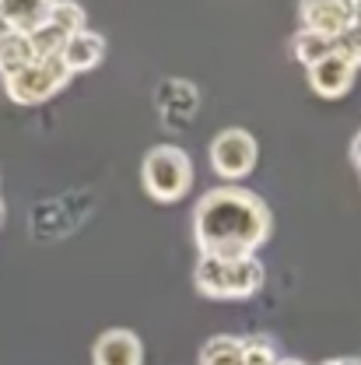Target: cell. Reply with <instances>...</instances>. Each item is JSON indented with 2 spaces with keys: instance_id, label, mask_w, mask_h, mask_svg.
Returning a JSON list of instances; mask_svg holds the SVG:
<instances>
[{
  "instance_id": "obj_20",
  "label": "cell",
  "mask_w": 361,
  "mask_h": 365,
  "mask_svg": "<svg viewBox=\"0 0 361 365\" xmlns=\"http://www.w3.org/2000/svg\"><path fill=\"white\" fill-rule=\"evenodd\" d=\"M319 365H361V359H355V355H344V359H330V362H319Z\"/></svg>"
},
{
  "instance_id": "obj_21",
  "label": "cell",
  "mask_w": 361,
  "mask_h": 365,
  "mask_svg": "<svg viewBox=\"0 0 361 365\" xmlns=\"http://www.w3.org/2000/svg\"><path fill=\"white\" fill-rule=\"evenodd\" d=\"M351 25H358V29H361V0H355V4H351Z\"/></svg>"
},
{
  "instance_id": "obj_12",
  "label": "cell",
  "mask_w": 361,
  "mask_h": 365,
  "mask_svg": "<svg viewBox=\"0 0 361 365\" xmlns=\"http://www.w3.org/2000/svg\"><path fill=\"white\" fill-rule=\"evenodd\" d=\"M60 60H63V67L70 71V78H74V74H88V71H95V67L105 60V39H102L98 32L85 29V32H78V36L67 39Z\"/></svg>"
},
{
  "instance_id": "obj_2",
  "label": "cell",
  "mask_w": 361,
  "mask_h": 365,
  "mask_svg": "<svg viewBox=\"0 0 361 365\" xmlns=\"http://www.w3.org/2000/svg\"><path fill=\"white\" fill-rule=\"evenodd\" d=\"M267 281V267L260 257H239V260H218V257H197L193 284L204 299L218 302H239L253 299Z\"/></svg>"
},
{
  "instance_id": "obj_1",
  "label": "cell",
  "mask_w": 361,
  "mask_h": 365,
  "mask_svg": "<svg viewBox=\"0 0 361 365\" xmlns=\"http://www.w3.org/2000/svg\"><path fill=\"white\" fill-rule=\"evenodd\" d=\"M273 232L267 200L246 186H214L193 204V242L197 257L239 260L256 257Z\"/></svg>"
},
{
  "instance_id": "obj_13",
  "label": "cell",
  "mask_w": 361,
  "mask_h": 365,
  "mask_svg": "<svg viewBox=\"0 0 361 365\" xmlns=\"http://www.w3.org/2000/svg\"><path fill=\"white\" fill-rule=\"evenodd\" d=\"M28 63H36V49L28 36H18V32H7L0 29V81L25 71Z\"/></svg>"
},
{
  "instance_id": "obj_23",
  "label": "cell",
  "mask_w": 361,
  "mask_h": 365,
  "mask_svg": "<svg viewBox=\"0 0 361 365\" xmlns=\"http://www.w3.org/2000/svg\"><path fill=\"white\" fill-rule=\"evenodd\" d=\"M4 215H7V207H4V200H0V225H4Z\"/></svg>"
},
{
  "instance_id": "obj_11",
  "label": "cell",
  "mask_w": 361,
  "mask_h": 365,
  "mask_svg": "<svg viewBox=\"0 0 361 365\" xmlns=\"http://www.w3.org/2000/svg\"><path fill=\"white\" fill-rule=\"evenodd\" d=\"M53 0H0V25L18 36H32L49 21Z\"/></svg>"
},
{
  "instance_id": "obj_14",
  "label": "cell",
  "mask_w": 361,
  "mask_h": 365,
  "mask_svg": "<svg viewBox=\"0 0 361 365\" xmlns=\"http://www.w3.org/2000/svg\"><path fill=\"white\" fill-rule=\"evenodd\" d=\"M291 53H295V60L309 71V67L323 63L326 56H333V53H337V43L326 39V36H316V32H305V29H302V32L291 39Z\"/></svg>"
},
{
  "instance_id": "obj_10",
  "label": "cell",
  "mask_w": 361,
  "mask_h": 365,
  "mask_svg": "<svg viewBox=\"0 0 361 365\" xmlns=\"http://www.w3.org/2000/svg\"><path fill=\"white\" fill-rule=\"evenodd\" d=\"M355 78H358V67L351 60H344L340 53H333L323 63L309 67V88L316 91L319 98H344L355 88Z\"/></svg>"
},
{
  "instance_id": "obj_7",
  "label": "cell",
  "mask_w": 361,
  "mask_h": 365,
  "mask_svg": "<svg viewBox=\"0 0 361 365\" xmlns=\"http://www.w3.org/2000/svg\"><path fill=\"white\" fill-rule=\"evenodd\" d=\"M155 106H158V116L169 123V127H186L197 109H200V88L193 81H182V78H169L155 88Z\"/></svg>"
},
{
  "instance_id": "obj_16",
  "label": "cell",
  "mask_w": 361,
  "mask_h": 365,
  "mask_svg": "<svg viewBox=\"0 0 361 365\" xmlns=\"http://www.w3.org/2000/svg\"><path fill=\"white\" fill-rule=\"evenodd\" d=\"M49 25H56V29L70 39V36H78V32L88 29V14H85V7L74 4V0H53V4H49Z\"/></svg>"
},
{
  "instance_id": "obj_22",
  "label": "cell",
  "mask_w": 361,
  "mask_h": 365,
  "mask_svg": "<svg viewBox=\"0 0 361 365\" xmlns=\"http://www.w3.org/2000/svg\"><path fill=\"white\" fill-rule=\"evenodd\" d=\"M277 365H305V362H302V359H281Z\"/></svg>"
},
{
  "instance_id": "obj_17",
  "label": "cell",
  "mask_w": 361,
  "mask_h": 365,
  "mask_svg": "<svg viewBox=\"0 0 361 365\" xmlns=\"http://www.w3.org/2000/svg\"><path fill=\"white\" fill-rule=\"evenodd\" d=\"M281 359L284 355L277 351V344L271 337H263V334L242 337V365H277Z\"/></svg>"
},
{
  "instance_id": "obj_18",
  "label": "cell",
  "mask_w": 361,
  "mask_h": 365,
  "mask_svg": "<svg viewBox=\"0 0 361 365\" xmlns=\"http://www.w3.org/2000/svg\"><path fill=\"white\" fill-rule=\"evenodd\" d=\"M337 53H340L344 60H351L355 67H361V29L358 25H351V29L337 39Z\"/></svg>"
},
{
  "instance_id": "obj_6",
  "label": "cell",
  "mask_w": 361,
  "mask_h": 365,
  "mask_svg": "<svg viewBox=\"0 0 361 365\" xmlns=\"http://www.w3.org/2000/svg\"><path fill=\"white\" fill-rule=\"evenodd\" d=\"M78 200H85V193H67V197H56V200H46L39 207H32V235L53 242L56 239V222H63V235H70L74 228L88 218V211L78 207Z\"/></svg>"
},
{
  "instance_id": "obj_8",
  "label": "cell",
  "mask_w": 361,
  "mask_h": 365,
  "mask_svg": "<svg viewBox=\"0 0 361 365\" xmlns=\"http://www.w3.org/2000/svg\"><path fill=\"white\" fill-rule=\"evenodd\" d=\"M91 365H144V341L127 327H109L91 344Z\"/></svg>"
},
{
  "instance_id": "obj_4",
  "label": "cell",
  "mask_w": 361,
  "mask_h": 365,
  "mask_svg": "<svg viewBox=\"0 0 361 365\" xmlns=\"http://www.w3.org/2000/svg\"><path fill=\"white\" fill-rule=\"evenodd\" d=\"M67 81H70V71L63 67V60H36L25 71L4 78V95L18 106H43L67 88Z\"/></svg>"
},
{
  "instance_id": "obj_15",
  "label": "cell",
  "mask_w": 361,
  "mask_h": 365,
  "mask_svg": "<svg viewBox=\"0 0 361 365\" xmlns=\"http://www.w3.org/2000/svg\"><path fill=\"white\" fill-rule=\"evenodd\" d=\"M200 365H242V337L218 334L200 348Z\"/></svg>"
},
{
  "instance_id": "obj_9",
  "label": "cell",
  "mask_w": 361,
  "mask_h": 365,
  "mask_svg": "<svg viewBox=\"0 0 361 365\" xmlns=\"http://www.w3.org/2000/svg\"><path fill=\"white\" fill-rule=\"evenodd\" d=\"M298 18H302L305 32H316V36H326V39L337 43L351 29V4H344V0H305L298 7Z\"/></svg>"
},
{
  "instance_id": "obj_3",
  "label": "cell",
  "mask_w": 361,
  "mask_h": 365,
  "mask_svg": "<svg viewBox=\"0 0 361 365\" xmlns=\"http://www.w3.org/2000/svg\"><path fill=\"white\" fill-rule=\"evenodd\" d=\"M140 186L158 204H176L193 186V158L179 144H155L140 162Z\"/></svg>"
},
{
  "instance_id": "obj_19",
  "label": "cell",
  "mask_w": 361,
  "mask_h": 365,
  "mask_svg": "<svg viewBox=\"0 0 361 365\" xmlns=\"http://www.w3.org/2000/svg\"><path fill=\"white\" fill-rule=\"evenodd\" d=\"M351 162H355V165L361 169V130H358V137L351 140Z\"/></svg>"
},
{
  "instance_id": "obj_5",
  "label": "cell",
  "mask_w": 361,
  "mask_h": 365,
  "mask_svg": "<svg viewBox=\"0 0 361 365\" xmlns=\"http://www.w3.org/2000/svg\"><path fill=\"white\" fill-rule=\"evenodd\" d=\"M207 155H211V169L225 182H242L260 162V144L242 127H225L211 140Z\"/></svg>"
}]
</instances>
